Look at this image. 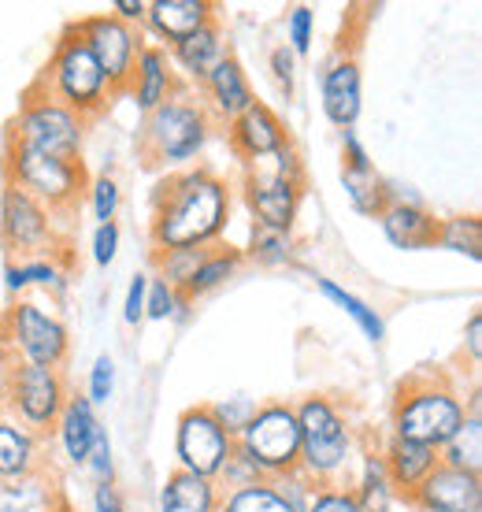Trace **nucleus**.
Wrapping results in <instances>:
<instances>
[{
    "label": "nucleus",
    "mask_w": 482,
    "mask_h": 512,
    "mask_svg": "<svg viewBox=\"0 0 482 512\" xmlns=\"http://www.w3.org/2000/svg\"><path fill=\"white\" fill-rule=\"evenodd\" d=\"M219 512H293V509L286 505V498H282L279 490H275V483L264 479V483H253V487L245 490L223 494Z\"/></svg>",
    "instance_id": "35"
},
{
    "label": "nucleus",
    "mask_w": 482,
    "mask_h": 512,
    "mask_svg": "<svg viewBox=\"0 0 482 512\" xmlns=\"http://www.w3.org/2000/svg\"><path fill=\"white\" fill-rule=\"evenodd\" d=\"M227 141L241 164L256 167V164H264L267 156L279 153L282 145L293 138H290V130H286V123L275 116V108H267L264 101H256L249 112H241L227 127Z\"/></svg>",
    "instance_id": "16"
},
{
    "label": "nucleus",
    "mask_w": 482,
    "mask_h": 512,
    "mask_svg": "<svg viewBox=\"0 0 482 512\" xmlns=\"http://www.w3.org/2000/svg\"><path fill=\"white\" fill-rule=\"evenodd\" d=\"M71 386L64 368H34V364H8L0 386V412H8L30 435H52L64 412Z\"/></svg>",
    "instance_id": "9"
},
{
    "label": "nucleus",
    "mask_w": 482,
    "mask_h": 512,
    "mask_svg": "<svg viewBox=\"0 0 482 512\" xmlns=\"http://www.w3.org/2000/svg\"><path fill=\"white\" fill-rule=\"evenodd\" d=\"M464 416H468V405L457 386H449L442 375H412L397 386L390 435L442 449L460 431Z\"/></svg>",
    "instance_id": "4"
},
{
    "label": "nucleus",
    "mask_w": 482,
    "mask_h": 512,
    "mask_svg": "<svg viewBox=\"0 0 482 512\" xmlns=\"http://www.w3.org/2000/svg\"><path fill=\"white\" fill-rule=\"evenodd\" d=\"M101 427L104 423L97 420V409L89 405V397L71 390L64 412H60V420H56V427H52L56 446H60V457H64L67 464L82 468L89 457V449H93V442H97V435H101Z\"/></svg>",
    "instance_id": "23"
},
{
    "label": "nucleus",
    "mask_w": 482,
    "mask_h": 512,
    "mask_svg": "<svg viewBox=\"0 0 482 512\" xmlns=\"http://www.w3.org/2000/svg\"><path fill=\"white\" fill-rule=\"evenodd\" d=\"M93 512H127V509H123L115 487H97L93 490Z\"/></svg>",
    "instance_id": "53"
},
{
    "label": "nucleus",
    "mask_w": 482,
    "mask_h": 512,
    "mask_svg": "<svg viewBox=\"0 0 482 512\" xmlns=\"http://www.w3.org/2000/svg\"><path fill=\"white\" fill-rule=\"evenodd\" d=\"M197 101L204 104V112L212 116L216 127H230L241 112H249L256 104V93L249 86V75L245 67L238 64V56H223L208 75L201 78V97Z\"/></svg>",
    "instance_id": "15"
},
{
    "label": "nucleus",
    "mask_w": 482,
    "mask_h": 512,
    "mask_svg": "<svg viewBox=\"0 0 482 512\" xmlns=\"http://www.w3.org/2000/svg\"><path fill=\"white\" fill-rule=\"evenodd\" d=\"M256 167H264V171H271V175H279V179L293 182V186H305V160H301V153L293 149V141H286L279 153L267 156L264 164H256Z\"/></svg>",
    "instance_id": "44"
},
{
    "label": "nucleus",
    "mask_w": 482,
    "mask_h": 512,
    "mask_svg": "<svg viewBox=\"0 0 482 512\" xmlns=\"http://www.w3.org/2000/svg\"><path fill=\"white\" fill-rule=\"evenodd\" d=\"M86 127L89 123L82 116H75L60 101H52L38 86H30L19 101V112L8 123V141H19L26 149L60 156V160H82Z\"/></svg>",
    "instance_id": "10"
},
{
    "label": "nucleus",
    "mask_w": 482,
    "mask_h": 512,
    "mask_svg": "<svg viewBox=\"0 0 482 512\" xmlns=\"http://www.w3.org/2000/svg\"><path fill=\"white\" fill-rule=\"evenodd\" d=\"M305 512H360L349 487H316Z\"/></svg>",
    "instance_id": "46"
},
{
    "label": "nucleus",
    "mask_w": 482,
    "mask_h": 512,
    "mask_svg": "<svg viewBox=\"0 0 482 512\" xmlns=\"http://www.w3.org/2000/svg\"><path fill=\"white\" fill-rule=\"evenodd\" d=\"M223 494L212 479L190 472H171L160 487V512H219Z\"/></svg>",
    "instance_id": "28"
},
{
    "label": "nucleus",
    "mask_w": 482,
    "mask_h": 512,
    "mask_svg": "<svg viewBox=\"0 0 482 512\" xmlns=\"http://www.w3.org/2000/svg\"><path fill=\"white\" fill-rule=\"evenodd\" d=\"M245 260H253L260 268H286L293 264V234H279V231H256L249 238V249H241Z\"/></svg>",
    "instance_id": "37"
},
{
    "label": "nucleus",
    "mask_w": 482,
    "mask_h": 512,
    "mask_svg": "<svg viewBox=\"0 0 482 512\" xmlns=\"http://www.w3.org/2000/svg\"><path fill=\"white\" fill-rule=\"evenodd\" d=\"M145 294H149V271H138L127 286V297H123V320L130 327H138L145 320Z\"/></svg>",
    "instance_id": "49"
},
{
    "label": "nucleus",
    "mask_w": 482,
    "mask_h": 512,
    "mask_svg": "<svg viewBox=\"0 0 482 512\" xmlns=\"http://www.w3.org/2000/svg\"><path fill=\"white\" fill-rule=\"evenodd\" d=\"M208 23H216V4L212 0H153L145 12V26L164 41V49L190 38Z\"/></svg>",
    "instance_id": "20"
},
{
    "label": "nucleus",
    "mask_w": 482,
    "mask_h": 512,
    "mask_svg": "<svg viewBox=\"0 0 482 512\" xmlns=\"http://www.w3.org/2000/svg\"><path fill=\"white\" fill-rule=\"evenodd\" d=\"M41 93H49L52 101H60L64 108H71L75 116L89 119L104 116V108L112 104V90L104 82L101 67L93 60V52L86 49L82 34L75 30V23L67 26L56 49H52L49 64L34 82Z\"/></svg>",
    "instance_id": "5"
},
{
    "label": "nucleus",
    "mask_w": 482,
    "mask_h": 512,
    "mask_svg": "<svg viewBox=\"0 0 482 512\" xmlns=\"http://www.w3.org/2000/svg\"><path fill=\"white\" fill-rule=\"evenodd\" d=\"M204 249H167V253H153V275L156 279H164L167 286H175V290H182L186 282H190V275L197 271V264H201Z\"/></svg>",
    "instance_id": "38"
},
{
    "label": "nucleus",
    "mask_w": 482,
    "mask_h": 512,
    "mask_svg": "<svg viewBox=\"0 0 482 512\" xmlns=\"http://www.w3.org/2000/svg\"><path fill=\"white\" fill-rule=\"evenodd\" d=\"M227 34H223V26L208 23L204 30H197V34H190V38H182L178 45H171L167 49V56H171V67H175V75L182 71V75L190 78V82H197L201 86V78L212 71V67L227 56Z\"/></svg>",
    "instance_id": "25"
},
{
    "label": "nucleus",
    "mask_w": 482,
    "mask_h": 512,
    "mask_svg": "<svg viewBox=\"0 0 482 512\" xmlns=\"http://www.w3.org/2000/svg\"><path fill=\"white\" fill-rule=\"evenodd\" d=\"M275 490L286 498V505H290L293 512H305L308 498H312V490H316V487H312L301 472H293V475H282V479H275Z\"/></svg>",
    "instance_id": "50"
},
{
    "label": "nucleus",
    "mask_w": 482,
    "mask_h": 512,
    "mask_svg": "<svg viewBox=\"0 0 482 512\" xmlns=\"http://www.w3.org/2000/svg\"><path fill=\"white\" fill-rule=\"evenodd\" d=\"M301 190L305 186H293L264 167H245V175H241V197H245L256 231L293 234V223L301 212Z\"/></svg>",
    "instance_id": "14"
},
{
    "label": "nucleus",
    "mask_w": 482,
    "mask_h": 512,
    "mask_svg": "<svg viewBox=\"0 0 482 512\" xmlns=\"http://www.w3.org/2000/svg\"><path fill=\"white\" fill-rule=\"evenodd\" d=\"M297 431H301V468L312 487H349L360 446L356 423L338 397L305 394L293 401Z\"/></svg>",
    "instance_id": "2"
},
{
    "label": "nucleus",
    "mask_w": 482,
    "mask_h": 512,
    "mask_svg": "<svg viewBox=\"0 0 482 512\" xmlns=\"http://www.w3.org/2000/svg\"><path fill=\"white\" fill-rule=\"evenodd\" d=\"M312 279H316V290H319V294L327 297V301L334 308H342L345 316H349V320H353L356 327L364 331V338L379 346L382 338H386V323H382L379 308H371L368 301H364V297L349 294V290H345V286H338L334 279H323V275H312Z\"/></svg>",
    "instance_id": "32"
},
{
    "label": "nucleus",
    "mask_w": 482,
    "mask_h": 512,
    "mask_svg": "<svg viewBox=\"0 0 482 512\" xmlns=\"http://www.w3.org/2000/svg\"><path fill=\"white\" fill-rule=\"evenodd\" d=\"M112 394H115V360L108 357V353H101L86 375V397H89V405L97 409V405H108Z\"/></svg>",
    "instance_id": "42"
},
{
    "label": "nucleus",
    "mask_w": 482,
    "mask_h": 512,
    "mask_svg": "<svg viewBox=\"0 0 482 512\" xmlns=\"http://www.w3.org/2000/svg\"><path fill=\"white\" fill-rule=\"evenodd\" d=\"M178 90H182V86H178V75H175V67H171L167 49L145 41V49L138 52V64H134V75H130V86H127V93L134 97V104H138V112L149 116L153 108L171 101Z\"/></svg>",
    "instance_id": "19"
},
{
    "label": "nucleus",
    "mask_w": 482,
    "mask_h": 512,
    "mask_svg": "<svg viewBox=\"0 0 482 512\" xmlns=\"http://www.w3.org/2000/svg\"><path fill=\"white\" fill-rule=\"evenodd\" d=\"M253 483H264V479H260V472L253 468V461L234 449V457H230V461L223 464V472L216 475L219 494H234V490H245V487H253Z\"/></svg>",
    "instance_id": "43"
},
{
    "label": "nucleus",
    "mask_w": 482,
    "mask_h": 512,
    "mask_svg": "<svg viewBox=\"0 0 482 512\" xmlns=\"http://www.w3.org/2000/svg\"><path fill=\"white\" fill-rule=\"evenodd\" d=\"M38 468H45V438L30 435L8 412H0V479H15Z\"/></svg>",
    "instance_id": "27"
},
{
    "label": "nucleus",
    "mask_w": 482,
    "mask_h": 512,
    "mask_svg": "<svg viewBox=\"0 0 482 512\" xmlns=\"http://www.w3.org/2000/svg\"><path fill=\"white\" fill-rule=\"evenodd\" d=\"M234 449L253 461V468L267 483L297 472L301 468V431H297L293 401L256 405L253 420L234 435Z\"/></svg>",
    "instance_id": "8"
},
{
    "label": "nucleus",
    "mask_w": 482,
    "mask_h": 512,
    "mask_svg": "<svg viewBox=\"0 0 482 512\" xmlns=\"http://www.w3.org/2000/svg\"><path fill=\"white\" fill-rule=\"evenodd\" d=\"M312 41H316V12L308 4H297L290 15H286V49L293 56H308L312 52Z\"/></svg>",
    "instance_id": "40"
},
{
    "label": "nucleus",
    "mask_w": 482,
    "mask_h": 512,
    "mask_svg": "<svg viewBox=\"0 0 482 512\" xmlns=\"http://www.w3.org/2000/svg\"><path fill=\"white\" fill-rule=\"evenodd\" d=\"M342 186L353 212L379 219V212L386 208V179L375 171L371 160H364V164H342Z\"/></svg>",
    "instance_id": "31"
},
{
    "label": "nucleus",
    "mask_w": 482,
    "mask_h": 512,
    "mask_svg": "<svg viewBox=\"0 0 482 512\" xmlns=\"http://www.w3.org/2000/svg\"><path fill=\"white\" fill-rule=\"evenodd\" d=\"M212 130L216 123L204 112V104L186 90H178L171 101L153 108L138 127V153L145 167L175 175V171L197 167L212 141Z\"/></svg>",
    "instance_id": "3"
},
{
    "label": "nucleus",
    "mask_w": 482,
    "mask_h": 512,
    "mask_svg": "<svg viewBox=\"0 0 482 512\" xmlns=\"http://www.w3.org/2000/svg\"><path fill=\"white\" fill-rule=\"evenodd\" d=\"M86 182L89 175L82 160H60V156L26 149L19 141L4 145V186L30 193L52 216L75 212L78 201L86 197Z\"/></svg>",
    "instance_id": "7"
},
{
    "label": "nucleus",
    "mask_w": 482,
    "mask_h": 512,
    "mask_svg": "<svg viewBox=\"0 0 482 512\" xmlns=\"http://www.w3.org/2000/svg\"><path fill=\"white\" fill-rule=\"evenodd\" d=\"M234 212V186L212 167H186L167 175L153 193L149 242L153 253L167 249H212L227 234Z\"/></svg>",
    "instance_id": "1"
},
{
    "label": "nucleus",
    "mask_w": 482,
    "mask_h": 512,
    "mask_svg": "<svg viewBox=\"0 0 482 512\" xmlns=\"http://www.w3.org/2000/svg\"><path fill=\"white\" fill-rule=\"evenodd\" d=\"M319 97H323V116L342 130V134L356 127L360 108H364V78H360V64H356L353 56H338L323 71Z\"/></svg>",
    "instance_id": "18"
},
{
    "label": "nucleus",
    "mask_w": 482,
    "mask_h": 512,
    "mask_svg": "<svg viewBox=\"0 0 482 512\" xmlns=\"http://www.w3.org/2000/svg\"><path fill=\"white\" fill-rule=\"evenodd\" d=\"M379 227L386 242L401 249V253H419V249H434L438 238V216L423 205H405V201H390L379 212Z\"/></svg>",
    "instance_id": "24"
},
{
    "label": "nucleus",
    "mask_w": 482,
    "mask_h": 512,
    "mask_svg": "<svg viewBox=\"0 0 482 512\" xmlns=\"http://www.w3.org/2000/svg\"><path fill=\"white\" fill-rule=\"evenodd\" d=\"M145 12H149V4H145V0H115L108 15L119 19V23L134 26V30H141V26H145Z\"/></svg>",
    "instance_id": "51"
},
{
    "label": "nucleus",
    "mask_w": 482,
    "mask_h": 512,
    "mask_svg": "<svg viewBox=\"0 0 482 512\" xmlns=\"http://www.w3.org/2000/svg\"><path fill=\"white\" fill-rule=\"evenodd\" d=\"M0 512H67L64 487L49 468L0 479Z\"/></svg>",
    "instance_id": "22"
},
{
    "label": "nucleus",
    "mask_w": 482,
    "mask_h": 512,
    "mask_svg": "<svg viewBox=\"0 0 482 512\" xmlns=\"http://www.w3.org/2000/svg\"><path fill=\"white\" fill-rule=\"evenodd\" d=\"M234 457V435L216 420L208 405H190L175 420V461L178 472L212 479L223 472V464Z\"/></svg>",
    "instance_id": "11"
},
{
    "label": "nucleus",
    "mask_w": 482,
    "mask_h": 512,
    "mask_svg": "<svg viewBox=\"0 0 482 512\" xmlns=\"http://www.w3.org/2000/svg\"><path fill=\"white\" fill-rule=\"evenodd\" d=\"M190 297L175 290V286H167L164 279H156L149 275V294H145V320H186V312H190Z\"/></svg>",
    "instance_id": "36"
},
{
    "label": "nucleus",
    "mask_w": 482,
    "mask_h": 512,
    "mask_svg": "<svg viewBox=\"0 0 482 512\" xmlns=\"http://www.w3.org/2000/svg\"><path fill=\"white\" fill-rule=\"evenodd\" d=\"M86 205H89V216L97 219V223H115L119 216V205H123V190H119V182L112 175H97V179L86 182Z\"/></svg>",
    "instance_id": "39"
},
{
    "label": "nucleus",
    "mask_w": 482,
    "mask_h": 512,
    "mask_svg": "<svg viewBox=\"0 0 482 512\" xmlns=\"http://www.w3.org/2000/svg\"><path fill=\"white\" fill-rule=\"evenodd\" d=\"M71 353L67 323L41 301L15 297L0 312V357L4 364H34V368H64Z\"/></svg>",
    "instance_id": "6"
},
{
    "label": "nucleus",
    "mask_w": 482,
    "mask_h": 512,
    "mask_svg": "<svg viewBox=\"0 0 482 512\" xmlns=\"http://www.w3.org/2000/svg\"><path fill=\"white\" fill-rule=\"evenodd\" d=\"M64 282H67L64 249L49 256L8 260V268H4V286H8L12 297H26L30 290H56V294H64Z\"/></svg>",
    "instance_id": "26"
},
{
    "label": "nucleus",
    "mask_w": 482,
    "mask_h": 512,
    "mask_svg": "<svg viewBox=\"0 0 482 512\" xmlns=\"http://www.w3.org/2000/svg\"><path fill=\"white\" fill-rule=\"evenodd\" d=\"M75 30L82 34L86 49L93 52V60H97V67H101V75H104V82H108L112 97L127 93L130 75H134V64H138V52L145 49L141 30L119 23V19H112L108 12L78 19Z\"/></svg>",
    "instance_id": "12"
},
{
    "label": "nucleus",
    "mask_w": 482,
    "mask_h": 512,
    "mask_svg": "<svg viewBox=\"0 0 482 512\" xmlns=\"http://www.w3.org/2000/svg\"><path fill=\"white\" fill-rule=\"evenodd\" d=\"M464 349H468L471 368H479V360H482V312H471L468 323H464Z\"/></svg>",
    "instance_id": "52"
},
{
    "label": "nucleus",
    "mask_w": 482,
    "mask_h": 512,
    "mask_svg": "<svg viewBox=\"0 0 482 512\" xmlns=\"http://www.w3.org/2000/svg\"><path fill=\"white\" fill-rule=\"evenodd\" d=\"M56 219L60 216H52L41 201L15 186H4L0 193V238H4V249L12 253V260L60 253L64 245L56 234Z\"/></svg>",
    "instance_id": "13"
},
{
    "label": "nucleus",
    "mask_w": 482,
    "mask_h": 512,
    "mask_svg": "<svg viewBox=\"0 0 482 512\" xmlns=\"http://www.w3.org/2000/svg\"><path fill=\"white\" fill-rule=\"evenodd\" d=\"M241 268H245V253L241 249H234V245H212V249H204L201 264L190 275V282L182 286V294L190 297V301L216 294L219 286H227Z\"/></svg>",
    "instance_id": "30"
},
{
    "label": "nucleus",
    "mask_w": 482,
    "mask_h": 512,
    "mask_svg": "<svg viewBox=\"0 0 482 512\" xmlns=\"http://www.w3.org/2000/svg\"><path fill=\"white\" fill-rule=\"evenodd\" d=\"M271 75H275V86L286 101H293V90H297V56H293L286 45L271 52Z\"/></svg>",
    "instance_id": "48"
},
{
    "label": "nucleus",
    "mask_w": 482,
    "mask_h": 512,
    "mask_svg": "<svg viewBox=\"0 0 482 512\" xmlns=\"http://www.w3.org/2000/svg\"><path fill=\"white\" fill-rule=\"evenodd\" d=\"M349 490H353L360 512H394L397 490L390 483V475L382 468V457L364 449L356 457V472L349 475Z\"/></svg>",
    "instance_id": "29"
},
{
    "label": "nucleus",
    "mask_w": 482,
    "mask_h": 512,
    "mask_svg": "<svg viewBox=\"0 0 482 512\" xmlns=\"http://www.w3.org/2000/svg\"><path fill=\"white\" fill-rule=\"evenodd\" d=\"M382 457V468H386V475H390V483H394L397 498H412L419 490V483L427 479V475L442 464V457H438V449L431 446H419V442H405V438H386V446L379 449Z\"/></svg>",
    "instance_id": "21"
},
{
    "label": "nucleus",
    "mask_w": 482,
    "mask_h": 512,
    "mask_svg": "<svg viewBox=\"0 0 482 512\" xmlns=\"http://www.w3.org/2000/svg\"><path fill=\"white\" fill-rule=\"evenodd\" d=\"M208 409L216 412V420L227 427L230 435H238L241 427L253 420L256 401H253V397H227V401H216V405H208Z\"/></svg>",
    "instance_id": "45"
},
{
    "label": "nucleus",
    "mask_w": 482,
    "mask_h": 512,
    "mask_svg": "<svg viewBox=\"0 0 482 512\" xmlns=\"http://www.w3.org/2000/svg\"><path fill=\"white\" fill-rule=\"evenodd\" d=\"M408 501L419 512H482V479L464 468L438 464Z\"/></svg>",
    "instance_id": "17"
},
{
    "label": "nucleus",
    "mask_w": 482,
    "mask_h": 512,
    "mask_svg": "<svg viewBox=\"0 0 482 512\" xmlns=\"http://www.w3.org/2000/svg\"><path fill=\"white\" fill-rule=\"evenodd\" d=\"M119 223H97L93 227V238H89V253H93V264L97 268H108L115 256H119Z\"/></svg>",
    "instance_id": "47"
},
{
    "label": "nucleus",
    "mask_w": 482,
    "mask_h": 512,
    "mask_svg": "<svg viewBox=\"0 0 482 512\" xmlns=\"http://www.w3.org/2000/svg\"><path fill=\"white\" fill-rule=\"evenodd\" d=\"M442 464L449 468H464V472H482V416L479 412H468L460 431L442 449H438Z\"/></svg>",
    "instance_id": "33"
},
{
    "label": "nucleus",
    "mask_w": 482,
    "mask_h": 512,
    "mask_svg": "<svg viewBox=\"0 0 482 512\" xmlns=\"http://www.w3.org/2000/svg\"><path fill=\"white\" fill-rule=\"evenodd\" d=\"M438 249H449V253L468 256L471 264L482 260V223L479 216H449L438 219V238H434Z\"/></svg>",
    "instance_id": "34"
},
{
    "label": "nucleus",
    "mask_w": 482,
    "mask_h": 512,
    "mask_svg": "<svg viewBox=\"0 0 482 512\" xmlns=\"http://www.w3.org/2000/svg\"><path fill=\"white\" fill-rule=\"evenodd\" d=\"M89 472V479L97 483V487H115V457H112V438H108V427H101V435L89 449L86 464H82Z\"/></svg>",
    "instance_id": "41"
}]
</instances>
